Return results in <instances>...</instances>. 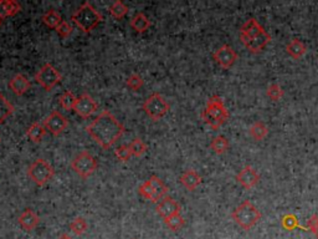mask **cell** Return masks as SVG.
<instances>
[{"label":"cell","mask_w":318,"mask_h":239,"mask_svg":"<svg viewBox=\"0 0 318 239\" xmlns=\"http://www.w3.org/2000/svg\"><path fill=\"white\" fill-rule=\"evenodd\" d=\"M57 239H72V238L69 236V234H62V236L58 237Z\"/></svg>","instance_id":"cell-38"},{"label":"cell","mask_w":318,"mask_h":239,"mask_svg":"<svg viewBox=\"0 0 318 239\" xmlns=\"http://www.w3.org/2000/svg\"><path fill=\"white\" fill-rule=\"evenodd\" d=\"M87 228L88 224L83 217H76L75 219H72V222L70 223V229H71L72 233H75L76 236H82V234H85Z\"/></svg>","instance_id":"cell-29"},{"label":"cell","mask_w":318,"mask_h":239,"mask_svg":"<svg viewBox=\"0 0 318 239\" xmlns=\"http://www.w3.org/2000/svg\"><path fill=\"white\" fill-rule=\"evenodd\" d=\"M9 89L11 90V92L15 93L16 96H23L30 90L31 88V83L25 75L23 74H16L15 76H13L9 81Z\"/></svg>","instance_id":"cell-17"},{"label":"cell","mask_w":318,"mask_h":239,"mask_svg":"<svg viewBox=\"0 0 318 239\" xmlns=\"http://www.w3.org/2000/svg\"><path fill=\"white\" fill-rule=\"evenodd\" d=\"M143 84L144 81L143 79H142L141 75L135 74V72L131 74L130 76L127 77V80H126V85H127V88L131 89L132 91H138L142 86H143Z\"/></svg>","instance_id":"cell-32"},{"label":"cell","mask_w":318,"mask_h":239,"mask_svg":"<svg viewBox=\"0 0 318 239\" xmlns=\"http://www.w3.org/2000/svg\"><path fill=\"white\" fill-rule=\"evenodd\" d=\"M212 58L216 61V64L220 65L221 67L229 69L238 60V54H236V51L230 45H226L225 44V45H221L220 48L212 54Z\"/></svg>","instance_id":"cell-13"},{"label":"cell","mask_w":318,"mask_h":239,"mask_svg":"<svg viewBox=\"0 0 318 239\" xmlns=\"http://www.w3.org/2000/svg\"><path fill=\"white\" fill-rule=\"evenodd\" d=\"M228 117L229 112L224 105L223 98L217 95L212 96L208 100L207 107L202 112V119L204 120V122L208 123L212 130H217L225 123Z\"/></svg>","instance_id":"cell-4"},{"label":"cell","mask_w":318,"mask_h":239,"mask_svg":"<svg viewBox=\"0 0 318 239\" xmlns=\"http://www.w3.org/2000/svg\"><path fill=\"white\" fill-rule=\"evenodd\" d=\"M76 101H77L76 95L70 90L62 92L61 95H60V97H58V104H60V106H61L62 109L66 110V111H71V110H74L75 105H76Z\"/></svg>","instance_id":"cell-25"},{"label":"cell","mask_w":318,"mask_h":239,"mask_svg":"<svg viewBox=\"0 0 318 239\" xmlns=\"http://www.w3.org/2000/svg\"><path fill=\"white\" fill-rule=\"evenodd\" d=\"M43 125L53 136H60L69 127V120L64 115L60 114L57 110H55L45 117Z\"/></svg>","instance_id":"cell-11"},{"label":"cell","mask_w":318,"mask_h":239,"mask_svg":"<svg viewBox=\"0 0 318 239\" xmlns=\"http://www.w3.org/2000/svg\"><path fill=\"white\" fill-rule=\"evenodd\" d=\"M181 183L186 187L188 191H194L202 183V176L199 175L195 170H186L181 176Z\"/></svg>","instance_id":"cell-18"},{"label":"cell","mask_w":318,"mask_h":239,"mask_svg":"<svg viewBox=\"0 0 318 239\" xmlns=\"http://www.w3.org/2000/svg\"><path fill=\"white\" fill-rule=\"evenodd\" d=\"M306 45L298 39H292L289 44L286 45V51L290 56L293 59L302 58L306 54Z\"/></svg>","instance_id":"cell-22"},{"label":"cell","mask_w":318,"mask_h":239,"mask_svg":"<svg viewBox=\"0 0 318 239\" xmlns=\"http://www.w3.org/2000/svg\"><path fill=\"white\" fill-rule=\"evenodd\" d=\"M181 205L169 196H165L164 198L160 199L156 205V212L163 219H167V218L172 217V215L177 214V213H181Z\"/></svg>","instance_id":"cell-14"},{"label":"cell","mask_w":318,"mask_h":239,"mask_svg":"<svg viewBox=\"0 0 318 239\" xmlns=\"http://www.w3.org/2000/svg\"><path fill=\"white\" fill-rule=\"evenodd\" d=\"M72 31H74V28H72V25L69 22H62L61 24L56 28V32L62 39H67L72 34Z\"/></svg>","instance_id":"cell-36"},{"label":"cell","mask_w":318,"mask_h":239,"mask_svg":"<svg viewBox=\"0 0 318 239\" xmlns=\"http://www.w3.org/2000/svg\"><path fill=\"white\" fill-rule=\"evenodd\" d=\"M267 133H268V128L264 122H255L254 125L250 127V135H251L256 141L264 140V138L267 136Z\"/></svg>","instance_id":"cell-31"},{"label":"cell","mask_w":318,"mask_h":239,"mask_svg":"<svg viewBox=\"0 0 318 239\" xmlns=\"http://www.w3.org/2000/svg\"><path fill=\"white\" fill-rule=\"evenodd\" d=\"M114 154L121 162H127L128 159L132 157V152H131L130 146L128 145H121L114 149Z\"/></svg>","instance_id":"cell-35"},{"label":"cell","mask_w":318,"mask_h":239,"mask_svg":"<svg viewBox=\"0 0 318 239\" xmlns=\"http://www.w3.org/2000/svg\"><path fill=\"white\" fill-rule=\"evenodd\" d=\"M281 224L285 229H287V231H293V229H296L297 227H300L297 217L294 214H291V213L285 214L284 217L281 218Z\"/></svg>","instance_id":"cell-33"},{"label":"cell","mask_w":318,"mask_h":239,"mask_svg":"<svg viewBox=\"0 0 318 239\" xmlns=\"http://www.w3.org/2000/svg\"><path fill=\"white\" fill-rule=\"evenodd\" d=\"M266 93H267V96L272 101H278L284 96V89L281 88V85H278V84H271L267 88Z\"/></svg>","instance_id":"cell-34"},{"label":"cell","mask_w":318,"mask_h":239,"mask_svg":"<svg viewBox=\"0 0 318 239\" xmlns=\"http://www.w3.org/2000/svg\"><path fill=\"white\" fill-rule=\"evenodd\" d=\"M71 168L80 177L86 179L97 170V161L88 151H81L71 161Z\"/></svg>","instance_id":"cell-9"},{"label":"cell","mask_w":318,"mask_h":239,"mask_svg":"<svg viewBox=\"0 0 318 239\" xmlns=\"http://www.w3.org/2000/svg\"><path fill=\"white\" fill-rule=\"evenodd\" d=\"M164 223H165V226L170 229V231L177 232V231H179V229L183 228L184 224H186V221H184L183 215H182L181 213H177V214H174V215H172V217L164 219Z\"/></svg>","instance_id":"cell-30"},{"label":"cell","mask_w":318,"mask_h":239,"mask_svg":"<svg viewBox=\"0 0 318 239\" xmlns=\"http://www.w3.org/2000/svg\"><path fill=\"white\" fill-rule=\"evenodd\" d=\"M236 179H238V183H241V186L244 187V188L250 189L259 183V181H260V175H259L251 166H246V167L242 168V170L236 175Z\"/></svg>","instance_id":"cell-15"},{"label":"cell","mask_w":318,"mask_h":239,"mask_svg":"<svg viewBox=\"0 0 318 239\" xmlns=\"http://www.w3.org/2000/svg\"><path fill=\"white\" fill-rule=\"evenodd\" d=\"M131 28L132 30H134L138 34H142V32H146L147 30L151 28V20H149L148 16L144 13H137L130 22Z\"/></svg>","instance_id":"cell-19"},{"label":"cell","mask_w":318,"mask_h":239,"mask_svg":"<svg viewBox=\"0 0 318 239\" xmlns=\"http://www.w3.org/2000/svg\"><path fill=\"white\" fill-rule=\"evenodd\" d=\"M15 109H14L13 105L9 102L8 98L0 92V125H3L6 120L14 114Z\"/></svg>","instance_id":"cell-24"},{"label":"cell","mask_w":318,"mask_h":239,"mask_svg":"<svg viewBox=\"0 0 318 239\" xmlns=\"http://www.w3.org/2000/svg\"><path fill=\"white\" fill-rule=\"evenodd\" d=\"M141 197L151 202L158 203L162 198L168 196V187L158 176H152L148 181L143 182L138 188Z\"/></svg>","instance_id":"cell-7"},{"label":"cell","mask_w":318,"mask_h":239,"mask_svg":"<svg viewBox=\"0 0 318 239\" xmlns=\"http://www.w3.org/2000/svg\"><path fill=\"white\" fill-rule=\"evenodd\" d=\"M22 10V5L16 0H0V18L5 19L14 16Z\"/></svg>","instance_id":"cell-20"},{"label":"cell","mask_w":318,"mask_h":239,"mask_svg":"<svg viewBox=\"0 0 318 239\" xmlns=\"http://www.w3.org/2000/svg\"><path fill=\"white\" fill-rule=\"evenodd\" d=\"M27 176L36 186L43 187L55 176V170L46 159L37 158L27 168Z\"/></svg>","instance_id":"cell-6"},{"label":"cell","mask_w":318,"mask_h":239,"mask_svg":"<svg viewBox=\"0 0 318 239\" xmlns=\"http://www.w3.org/2000/svg\"><path fill=\"white\" fill-rule=\"evenodd\" d=\"M75 112L79 115L81 119H88L98 110V104L95 98L88 93H82L77 97L76 105L74 107Z\"/></svg>","instance_id":"cell-12"},{"label":"cell","mask_w":318,"mask_h":239,"mask_svg":"<svg viewBox=\"0 0 318 239\" xmlns=\"http://www.w3.org/2000/svg\"><path fill=\"white\" fill-rule=\"evenodd\" d=\"M35 80H36V83L39 84L41 88L45 89L46 91H50L53 90L56 85H58V84L61 83L62 75L51 64H45L36 72Z\"/></svg>","instance_id":"cell-10"},{"label":"cell","mask_w":318,"mask_h":239,"mask_svg":"<svg viewBox=\"0 0 318 239\" xmlns=\"http://www.w3.org/2000/svg\"><path fill=\"white\" fill-rule=\"evenodd\" d=\"M229 146H230V144H229V141L224 136H216V137L212 138V142H210V149L216 154L225 153L229 149Z\"/></svg>","instance_id":"cell-27"},{"label":"cell","mask_w":318,"mask_h":239,"mask_svg":"<svg viewBox=\"0 0 318 239\" xmlns=\"http://www.w3.org/2000/svg\"><path fill=\"white\" fill-rule=\"evenodd\" d=\"M46 128L43 125V122H34L29 126V128L26 130V136L29 137V140L34 144H40L43 141V138L46 135Z\"/></svg>","instance_id":"cell-21"},{"label":"cell","mask_w":318,"mask_h":239,"mask_svg":"<svg viewBox=\"0 0 318 239\" xmlns=\"http://www.w3.org/2000/svg\"><path fill=\"white\" fill-rule=\"evenodd\" d=\"M108 11L112 18L122 19L127 15L128 11H130V8H128V5H126L123 1H121V0H116L114 3H112L111 5H109Z\"/></svg>","instance_id":"cell-26"},{"label":"cell","mask_w":318,"mask_h":239,"mask_svg":"<svg viewBox=\"0 0 318 239\" xmlns=\"http://www.w3.org/2000/svg\"><path fill=\"white\" fill-rule=\"evenodd\" d=\"M18 223L24 231L31 232L39 226L40 217L34 210L30 209V208H26V209L23 210V212L20 213V215L18 217Z\"/></svg>","instance_id":"cell-16"},{"label":"cell","mask_w":318,"mask_h":239,"mask_svg":"<svg viewBox=\"0 0 318 239\" xmlns=\"http://www.w3.org/2000/svg\"><path fill=\"white\" fill-rule=\"evenodd\" d=\"M240 37L242 44L251 53H259L271 41L270 35L254 18L249 19L242 24L240 29Z\"/></svg>","instance_id":"cell-2"},{"label":"cell","mask_w":318,"mask_h":239,"mask_svg":"<svg viewBox=\"0 0 318 239\" xmlns=\"http://www.w3.org/2000/svg\"><path fill=\"white\" fill-rule=\"evenodd\" d=\"M41 20H43V23L46 25V27L50 28V29H55V30L58 25L64 22L61 18V15H60V13L56 10H53V9H50V10L46 11L45 14H43V16H41Z\"/></svg>","instance_id":"cell-23"},{"label":"cell","mask_w":318,"mask_h":239,"mask_svg":"<svg viewBox=\"0 0 318 239\" xmlns=\"http://www.w3.org/2000/svg\"><path fill=\"white\" fill-rule=\"evenodd\" d=\"M125 131V126L108 110L100 112L92 122L86 126V132L105 149L113 146Z\"/></svg>","instance_id":"cell-1"},{"label":"cell","mask_w":318,"mask_h":239,"mask_svg":"<svg viewBox=\"0 0 318 239\" xmlns=\"http://www.w3.org/2000/svg\"><path fill=\"white\" fill-rule=\"evenodd\" d=\"M71 20L82 32L90 34L98 24L102 22V15L98 10H96L90 1H85L81 4L79 9L71 15Z\"/></svg>","instance_id":"cell-3"},{"label":"cell","mask_w":318,"mask_h":239,"mask_svg":"<svg viewBox=\"0 0 318 239\" xmlns=\"http://www.w3.org/2000/svg\"><path fill=\"white\" fill-rule=\"evenodd\" d=\"M1 23H3V19L0 18V27H1Z\"/></svg>","instance_id":"cell-40"},{"label":"cell","mask_w":318,"mask_h":239,"mask_svg":"<svg viewBox=\"0 0 318 239\" xmlns=\"http://www.w3.org/2000/svg\"><path fill=\"white\" fill-rule=\"evenodd\" d=\"M128 146H130L131 152H132V156L134 157H142L146 153L147 149H148V146H147L146 142H144L143 140H141L139 137L134 138Z\"/></svg>","instance_id":"cell-28"},{"label":"cell","mask_w":318,"mask_h":239,"mask_svg":"<svg viewBox=\"0 0 318 239\" xmlns=\"http://www.w3.org/2000/svg\"><path fill=\"white\" fill-rule=\"evenodd\" d=\"M231 217L242 229L249 231L260 221L261 213L250 201H245L234 209Z\"/></svg>","instance_id":"cell-5"},{"label":"cell","mask_w":318,"mask_h":239,"mask_svg":"<svg viewBox=\"0 0 318 239\" xmlns=\"http://www.w3.org/2000/svg\"><path fill=\"white\" fill-rule=\"evenodd\" d=\"M313 234H315V236H316V238H317V239H318V226H317V227H316V229H315V231H313Z\"/></svg>","instance_id":"cell-39"},{"label":"cell","mask_w":318,"mask_h":239,"mask_svg":"<svg viewBox=\"0 0 318 239\" xmlns=\"http://www.w3.org/2000/svg\"><path fill=\"white\" fill-rule=\"evenodd\" d=\"M317 226H318V214H313L312 217H311L310 219H308L307 229L313 233V231H315L316 227H317Z\"/></svg>","instance_id":"cell-37"},{"label":"cell","mask_w":318,"mask_h":239,"mask_svg":"<svg viewBox=\"0 0 318 239\" xmlns=\"http://www.w3.org/2000/svg\"><path fill=\"white\" fill-rule=\"evenodd\" d=\"M169 104L160 93H152L147 97L143 104V110L149 119L153 121H159L169 112Z\"/></svg>","instance_id":"cell-8"}]
</instances>
